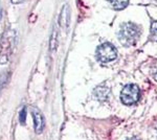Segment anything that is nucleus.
<instances>
[{
	"mask_svg": "<svg viewBox=\"0 0 157 140\" xmlns=\"http://www.w3.org/2000/svg\"><path fill=\"white\" fill-rule=\"evenodd\" d=\"M139 35H140V29L137 25L131 22H127L121 25L118 39L121 44L125 46H132L137 41Z\"/></svg>",
	"mask_w": 157,
	"mask_h": 140,
	"instance_id": "f257e3e1",
	"label": "nucleus"
},
{
	"mask_svg": "<svg viewBox=\"0 0 157 140\" xmlns=\"http://www.w3.org/2000/svg\"><path fill=\"white\" fill-rule=\"evenodd\" d=\"M15 44V32L7 30L0 40V64H6L12 55Z\"/></svg>",
	"mask_w": 157,
	"mask_h": 140,
	"instance_id": "f03ea898",
	"label": "nucleus"
},
{
	"mask_svg": "<svg viewBox=\"0 0 157 140\" xmlns=\"http://www.w3.org/2000/svg\"><path fill=\"white\" fill-rule=\"evenodd\" d=\"M139 97H140V92L136 85L129 84L123 88L121 92V99L125 105L131 106L133 104L137 103Z\"/></svg>",
	"mask_w": 157,
	"mask_h": 140,
	"instance_id": "7ed1b4c3",
	"label": "nucleus"
},
{
	"mask_svg": "<svg viewBox=\"0 0 157 140\" xmlns=\"http://www.w3.org/2000/svg\"><path fill=\"white\" fill-rule=\"evenodd\" d=\"M117 55H116V49L113 45L110 43H104L97 49V58L100 62L108 63L111 61H114Z\"/></svg>",
	"mask_w": 157,
	"mask_h": 140,
	"instance_id": "20e7f679",
	"label": "nucleus"
},
{
	"mask_svg": "<svg viewBox=\"0 0 157 140\" xmlns=\"http://www.w3.org/2000/svg\"><path fill=\"white\" fill-rule=\"evenodd\" d=\"M32 114L35 120V132L37 134H41L44 128V120H43L42 114L36 108H32Z\"/></svg>",
	"mask_w": 157,
	"mask_h": 140,
	"instance_id": "39448f33",
	"label": "nucleus"
},
{
	"mask_svg": "<svg viewBox=\"0 0 157 140\" xmlns=\"http://www.w3.org/2000/svg\"><path fill=\"white\" fill-rule=\"evenodd\" d=\"M69 19H70V11H69V6H63L62 13H61L60 16V23L63 27L68 28V25H69Z\"/></svg>",
	"mask_w": 157,
	"mask_h": 140,
	"instance_id": "423d86ee",
	"label": "nucleus"
},
{
	"mask_svg": "<svg viewBox=\"0 0 157 140\" xmlns=\"http://www.w3.org/2000/svg\"><path fill=\"white\" fill-rule=\"evenodd\" d=\"M111 6L115 9H123L128 6L129 0H109Z\"/></svg>",
	"mask_w": 157,
	"mask_h": 140,
	"instance_id": "0eeeda50",
	"label": "nucleus"
},
{
	"mask_svg": "<svg viewBox=\"0 0 157 140\" xmlns=\"http://www.w3.org/2000/svg\"><path fill=\"white\" fill-rule=\"evenodd\" d=\"M50 50L54 51V50L57 48V44H58V41H57V29H54L52 30V37H50Z\"/></svg>",
	"mask_w": 157,
	"mask_h": 140,
	"instance_id": "6e6552de",
	"label": "nucleus"
},
{
	"mask_svg": "<svg viewBox=\"0 0 157 140\" xmlns=\"http://www.w3.org/2000/svg\"><path fill=\"white\" fill-rule=\"evenodd\" d=\"M151 41H157V21H154L151 25V34H150Z\"/></svg>",
	"mask_w": 157,
	"mask_h": 140,
	"instance_id": "1a4fd4ad",
	"label": "nucleus"
},
{
	"mask_svg": "<svg viewBox=\"0 0 157 140\" xmlns=\"http://www.w3.org/2000/svg\"><path fill=\"white\" fill-rule=\"evenodd\" d=\"M25 108L22 109L21 111H20V123H21V124H24L25 123Z\"/></svg>",
	"mask_w": 157,
	"mask_h": 140,
	"instance_id": "9d476101",
	"label": "nucleus"
},
{
	"mask_svg": "<svg viewBox=\"0 0 157 140\" xmlns=\"http://www.w3.org/2000/svg\"><path fill=\"white\" fill-rule=\"evenodd\" d=\"M13 3L15 4H18V3H21V2H23V0H12Z\"/></svg>",
	"mask_w": 157,
	"mask_h": 140,
	"instance_id": "9b49d317",
	"label": "nucleus"
},
{
	"mask_svg": "<svg viewBox=\"0 0 157 140\" xmlns=\"http://www.w3.org/2000/svg\"><path fill=\"white\" fill-rule=\"evenodd\" d=\"M154 78H155V80L157 81V72L155 73V74H154Z\"/></svg>",
	"mask_w": 157,
	"mask_h": 140,
	"instance_id": "f8f14e48",
	"label": "nucleus"
},
{
	"mask_svg": "<svg viewBox=\"0 0 157 140\" xmlns=\"http://www.w3.org/2000/svg\"><path fill=\"white\" fill-rule=\"evenodd\" d=\"M129 140H138L137 138H132V139H129Z\"/></svg>",
	"mask_w": 157,
	"mask_h": 140,
	"instance_id": "ddd939ff",
	"label": "nucleus"
}]
</instances>
